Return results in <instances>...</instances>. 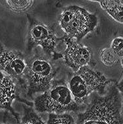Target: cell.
I'll return each mask as SVG.
<instances>
[{
  "label": "cell",
  "mask_w": 123,
  "mask_h": 124,
  "mask_svg": "<svg viewBox=\"0 0 123 124\" xmlns=\"http://www.w3.org/2000/svg\"><path fill=\"white\" fill-rule=\"evenodd\" d=\"M89 100L77 116L76 124H123L121 96L115 82L104 92L93 93Z\"/></svg>",
  "instance_id": "1"
},
{
  "label": "cell",
  "mask_w": 123,
  "mask_h": 124,
  "mask_svg": "<svg viewBox=\"0 0 123 124\" xmlns=\"http://www.w3.org/2000/svg\"><path fill=\"white\" fill-rule=\"evenodd\" d=\"M114 83L100 71L85 66L74 72L69 80V88L79 106L84 104L95 92L103 93Z\"/></svg>",
  "instance_id": "2"
},
{
  "label": "cell",
  "mask_w": 123,
  "mask_h": 124,
  "mask_svg": "<svg viewBox=\"0 0 123 124\" xmlns=\"http://www.w3.org/2000/svg\"><path fill=\"white\" fill-rule=\"evenodd\" d=\"M36 111L40 113L63 114L77 112L80 109L64 82H53L47 91L36 97L34 102Z\"/></svg>",
  "instance_id": "3"
},
{
  "label": "cell",
  "mask_w": 123,
  "mask_h": 124,
  "mask_svg": "<svg viewBox=\"0 0 123 124\" xmlns=\"http://www.w3.org/2000/svg\"><path fill=\"white\" fill-rule=\"evenodd\" d=\"M24 79L27 95L32 97L37 93H43L51 87L56 70L50 59L43 55H35L26 59Z\"/></svg>",
  "instance_id": "4"
},
{
  "label": "cell",
  "mask_w": 123,
  "mask_h": 124,
  "mask_svg": "<svg viewBox=\"0 0 123 124\" xmlns=\"http://www.w3.org/2000/svg\"><path fill=\"white\" fill-rule=\"evenodd\" d=\"M59 23L67 37L78 42L94 30L97 18L82 7L71 5L62 12Z\"/></svg>",
  "instance_id": "5"
},
{
  "label": "cell",
  "mask_w": 123,
  "mask_h": 124,
  "mask_svg": "<svg viewBox=\"0 0 123 124\" xmlns=\"http://www.w3.org/2000/svg\"><path fill=\"white\" fill-rule=\"evenodd\" d=\"M29 21L28 30L27 53H30L38 46H40L47 55H51L56 46V36L54 31L45 25L28 15Z\"/></svg>",
  "instance_id": "6"
},
{
  "label": "cell",
  "mask_w": 123,
  "mask_h": 124,
  "mask_svg": "<svg viewBox=\"0 0 123 124\" xmlns=\"http://www.w3.org/2000/svg\"><path fill=\"white\" fill-rule=\"evenodd\" d=\"M26 59L21 52L9 49L0 42V71L4 73L19 84L22 90L26 88L24 73Z\"/></svg>",
  "instance_id": "7"
},
{
  "label": "cell",
  "mask_w": 123,
  "mask_h": 124,
  "mask_svg": "<svg viewBox=\"0 0 123 124\" xmlns=\"http://www.w3.org/2000/svg\"><path fill=\"white\" fill-rule=\"evenodd\" d=\"M21 91H22L21 87L16 81L4 73L0 71V109H4L9 112L17 124L20 122L21 119L13 109L12 103L15 99L23 102L24 100L19 96Z\"/></svg>",
  "instance_id": "8"
},
{
  "label": "cell",
  "mask_w": 123,
  "mask_h": 124,
  "mask_svg": "<svg viewBox=\"0 0 123 124\" xmlns=\"http://www.w3.org/2000/svg\"><path fill=\"white\" fill-rule=\"evenodd\" d=\"M65 41L67 45L63 54L65 63L74 72L87 66L92 59L90 48L69 37L65 38Z\"/></svg>",
  "instance_id": "9"
},
{
  "label": "cell",
  "mask_w": 123,
  "mask_h": 124,
  "mask_svg": "<svg viewBox=\"0 0 123 124\" xmlns=\"http://www.w3.org/2000/svg\"><path fill=\"white\" fill-rule=\"evenodd\" d=\"M102 9L118 23L123 24V4L121 1L104 0L98 1Z\"/></svg>",
  "instance_id": "10"
},
{
  "label": "cell",
  "mask_w": 123,
  "mask_h": 124,
  "mask_svg": "<svg viewBox=\"0 0 123 124\" xmlns=\"http://www.w3.org/2000/svg\"><path fill=\"white\" fill-rule=\"evenodd\" d=\"M22 117L18 124H47L31 107L24 106Z\"/></svg>",
  "instance_id": "11"
},
{
  "label": "cell",
  "mask_w": 123,
  "mask_h": 124,
  "mask_svg": "<svg viewBox=\"0 0 123 124\" xmlns=\"http://www.w3.org/2000/svg\"><path fill=\"white\" fill-rule=\"evenodd\" d=\"M5 4L10 10L16 13L27 11L34 5V1L30 0H8Z\"/></svg>",
  "instance_id": "12"
},
{
  "label": "cell",
  "mask_w": 123,
  "mask_h": 124,
  "mask_svg": "<svg viewBox=\"0 0 123 124\" xmlns=\"http://www.w3.org/2000/svg\"><path fill=\"white\" fill-rule=\"evenodd\" d=\"M47 124H76V119L69 113L49 114Z\"/></svg>",
  "instance_id": "13"
},
{
  "label": "cell",
  "mask_w": 123,
  "mask_h": 124,
  "mask_svg": "<svg viewBox=\"0 0 123 124\" xmlns=\"http://www.w3.org/2000/svg\"><path fill=\"white\" fill-rule=\"evenodd\" d=\"M100 59L102 63L108 67H111L118 62V58L111 48H105L100 52Z\"/></svg>",
  "instance_id": "14"
},
{
  "label": "cell",
  "mask_w": 123,
  "mask_h": 124,
  "mask_svg": "<svg viewBox=\"0 0 123 124\" xmlns=\"http://www.w3.org/2000/svg\"><path fill=\"white\" fill-rule=\"evenodd\" d=\"M111 49L114 54L119 58L123 57V37H116L114 38L111 44Z\"/></svg>",
  "instance_id": "15"
},
{
  "label": "cell",
  "mask_w": 123,
  "mask_h": 124,
  "mask_svg": "<svg viewBox=\"0 0 123 124\" xmlns=\"http://www.w3.org/2000/svg\"><path fill=\"white\" fill-rule=\"evenodd\" d=\"M116 87L118 88L119 93H120V96H121V109H122V114L123 116V78L122 79L119 83L116 85Z\"/></svg>",
  "instance_id": "16"
},
{
  "label": "cell",
  "mask_w": 123,
  "mask_h": 124,
  "mask_svg": "<svg viewBox=\"0 0 123 124\" xmlns=\"http://www.w3.org/2000/svg\"><path fill=\"white\" fill-rule=\"evenodd\" d=\"M121 65H122V67H123V57L121 59Z\"/></svg>",
  "instance_id": "17"
}]
</instances>
